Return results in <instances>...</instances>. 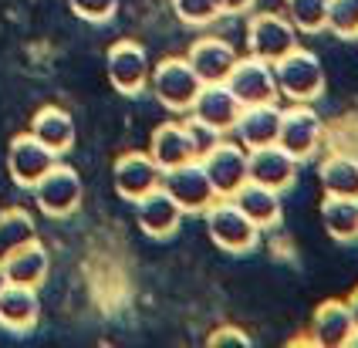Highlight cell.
<instances>
[{
	"instance_id": "1",
	"label": "cell",
	"mask_w": 358,
	"mask_h": 348,
	"mask_svg": "<svg viewBox=\"0 0 358 348\" xmlns=\"http://www.w3.org/2000/svg\"><path fill=\"white\" fill-rule=\"evenodd\" d=\"M274 75H278V92L284 102L315 105L324 95V64L315 51L301 44L294 51H287L280 61H274Z\"/></svg>"
},
{
	"instance_id": "2",
	"label": "cell",
	"mask_w": 358,
	"mask_h": 348,
	"mask_svg": "<svg viewBox=\"0 0 358 348\" xmlns=\"http://www.w3.org/2000/svg\"><path fill=\"white\" fill-rule=\"evenodd\" d=\"M199 88H203V82H199V75L193 71V64L186 61V55H182V58L169 55V58H162V61L152 64L149 92H152V99H156L166 112L189 115Z\"/></svg>"
},
{
	"instance_id": "3",
	"label": "cell",
	"mask_w": 358,
	"mask_h": 348,
	"mask_svg": "<svg viewBox=\"0 0 358 348\" xmlns=\"http://www.w3.org/2000/svg\"><path fill=\"white\" fill-rule=\"evenodd\" d=\"M206 233L223 254H250L260 244V226L240 210L234 200H223L210 206L206 213Z\"/></svg>"
},
{
	"instance_id": "4",
	"label": "cell",
	"mask_w": 358,
	"mask_h": 348,
	"mask_svg": "<svg viewBox=\"0 0 358 348\" xmlns=\"http://www.w3.org/2000/svg\"><path fill=\"white\" fill-rule=\"evenodd\" d=\"M105 71H108V82L112 88L125 95V99H139L149 92V75H152V64H149V51L132 38H122L108 48L105 55Z\"/></svg>"
},
{
	"instance_id": "5",
	"label": "cell",
	"mask_w": 358,
	"mask_h": 348,
	"mask_svg": "<svg viewBox=\"0 0 358 348\" xmlns=\"http://www.w3.org/2000/svg\"><path fill=\"white\" fill-rule=\"evenodd\" d=\"M298 48V27L278 10H250L247 17V55L260 61H280L287 51Z\"/></svg>"
},
{
	"instance_id": "6",
	"label": "cell",
	"mask_w": 358,
	"mask_h": 348,
	"mask_svg": "<svg viewBox=\"0 0 358 348\" xmlns=\"http://www.w3.org/2000/svg\"><path fill=\"white\" fill-rule=\"evenodd\" d=\"M81 200H85V183H81V173L78 169H71L68 163H55L48 173H44V180L34 186V203L44 217H51V220H64V217H71V213H78Z\"/></svg>"
},
{
	"instance_id": "7",
	"label": "cell",
	"mask_w": 358,
	"mask_h": 348,
	"mask_svg": "<svg viewBox=\"0 0 358 348\" xmlns=\"http://www.w3.org/2000/svg\"><path fill=\"white\" fill-rule=\"evenodd\" d=\"M278 145H284L298 163H308L318 156L321 145H324V119L315 112V105L291 102L280 112Z\"/></svg>"
},
{
	"instance_id": "8",
	"label": "cell",
	"mask_w": 358,
	"mask_h": 348,
	"mask_svg": "<svg viewBox=\"0 0 358 348\" xmlns=\"http://www.w3.org/2000/svg\"><path fill=\"white\" fill-rule=\"evenodd\" d=\"M162 189L182 206V213H206V210L220 200L199 159L182 163V166H176V169H166V173H162Z\"/></svg>"
},
{
	"instance_id": "9",
	"label": "cell",
	"mask_w": 358,
	"mask_h": 348,
	"mask_svg": "<svg viewBox=\"0 0 358 348\" xmlns=\"http://www.w3.org/2000/svg\"><path fill=\"white\" fill-rule=\"evenodd\" d=\"M199 163L206 169V176H210V183L217 189V196H223V200H230L240 186L250 180L247 145H240L237 139H220Z\"/></svg>"
},
{
	"instance_id": "10",
	"label": "cell",
	"mask_w": 358,
	"mask_h": 348,
	"mask_svg": "<svg viewBox=\"0 0 358 348\" xmlns=\"http://www.w3.org/2000/svg\"><path fill=\"white\" fill-rule=\"evenodd\" d=\"M227 88L240 99V105H267V102H280L278 92V75H274V64L260 61L254 55L240 58L227 78Z\"/></svg>"
},
{
	"instance_id": "11",
	"label": "cell",
	"mask_w": 358,
	"mask_h": 348,
	"mask_svg": "<svg viewBox=\"0 0 358 348\" xmlns=\"http://www.w3.org/2000/svg\"><path fill=\"white\" fill-rule=\"evenodd\" d=\"M58 159L61 156H55V152L44 143H38L31 132L14 136L10 145H7V173H10V180L17 186H24V189H34V186L44 180V173L58 163Z\"/></svg>"
},
{
	"instance_id": "12",
	"label": "cell",
	"mask_w": 358,
	"mask_h": 348,
	"mask_svg": "<svg viewBox=\"0 0 358 348\" xmlns=\"http://www.w3.org/2000/svg\"><path fill=\"white\" fill-rule=\"evenodd\" d=\"M112 186L122 200L136 203L139 196L162 186V169L149 152H122L112 166Z\"/></svg>"
},
{
	"instance_id": "13",
	"label": "cell",
	"mask_w": 358,
	"mask_h": 348,
	"mask_svg": "<svg viewBox=\"0 0 358 348\" xmlns=\"http://www.w3.org/2000/svg\"><path fill=\"white\" fill-rule=\"evenodd\" d=\"M136 224H139V230L149 237V240H169V237H176L179 224H182V206L162 189V186H156L152 193H145V196H139L136 200Z\"/></svg>"
},
{
	"instance_id": "14",
	"label": "cell",
	"mask_w": 358,
	"mask_h": 348,
	"mask_svg": "<svg viewBox=\"0 0 358 348\" xmlns=\"http://www.w3.org/2000/svg\"><path fill=\"white\" fill-rule=\"evenodd\" d=\"M247 166H250V183L271 186V189H280V193H287L291 186L298 183L301 163L278 143L247 149Z\"/></svg>"
},
{
	"instance_id": "15",
	"label": "cell",
	"mask_w": 358,
	"mask_h": 348,
	"mask_svg": "<svg viewBox=\"0 0 358 348\" xmlns=\"http://www.w3.org/2000/svg\"><path fill=\"white\" fill-rule=\"evenodd\" d=\"M186 61L193 64V71L199 75V82L210 85V82H227L230 71H234V64L240 61V55L227 38L203 34V38H196V41L189 44Z\"/></svg>"
},
{
	"instance_id": "16",
	"label": "cell",
	"mask_w": 358,
	"mask_h": 348,
	"mask_svg": "<svg viewBox=\"0 0 358 348\" xmlns=\"http://www.w3.org/2000/svg\"><path fill=\"white\" fill-rule=\"evenodd\" d=\"M41 321L38 287L0 281V328L10 335H27Z\"/></svg>"
},
{
	"instance_id": "17",
	"label": "cell",
	"mask_w": 358,
	"mask_h": 348,
	"mask_svg": "<svg viewBox=\"0 0 358 348\" xmlns=\"http://www.w3.org/2000/svg\"><path fill=\"white\" fill-rule=\"evenodd\" d=\"M311 342L318 348H348L352 342H358L355 321L348 301H321L311 314Z\"/></svg>"
},
{
	"instance_id": "18",
	"label": "cell",
	"mask_w": 358,
	"mask_h": 348,
	"mask_svg": "<svg viewBox=\"0 0 358 348\" xmlns=\"http://www.w3.org/2000/svg\"><path fill=\"white\" fill-rule=\"evenodd\" d=\"M240 99L227 88V82H210L199 88L196 102H193V108H189V115L193 119H199V122L213 125L217 132H234V125H237L240 119Z\"/></svg>"
},
{
	"instance_id": "19",
	"label": "cell",
	"mask_w": 358,
	"mask_h": 348,
	"mask_svg": "<svg viewBox=\"0 0 358 348\" xmlns=\"http://www.w3.org/2000/svg\"><path fill=\"white\" fill-rule=\"evenodd\" d=\"M280 112H284V108H280L278 102L243 105L237 125H234V139H237L240 145H247V149H260V145L278 143Z\"/></svg>"
},
{
	"instance_id": "20",
	"label": "cell",
	"mask_w": 358,
	"mask_h": 348,
	"mask_svg": "<svg viewBox=\"0 0 358 348\" xmlns=\"http://www.w3.org/2000/svg\"><path fill=\"white\" fill-rule=\"evenodd\" d=\"M149 156L159 163L162 173L196 159V149H193V143H189V132H186L182 115H179V119H169V122H162V125H156L152 143H149Z\"/></svg>"
},
{
	"instance_id": "21",
	"label": "cell",
	"mask_w": 358,
	"mask_h": 348,
	"mask_svg": "<svg viewBox=\"0 0 358 348\" xmlns=\"http://www.w3.org/2000/svg\"><path fill=\"white\" fill-rule=\"evenodd\" d=\"M38 143H44L55 156H68L75 149V119L58 108V105H44L31 115V129H27Z\"/></svg>"
},
{
	"instance_id": "22",
	"label": "cell",
	"mask_w": 358,
	"mask_h": 348,
	"mask_svg": "<svg viewBox=\"0 0 358 348\" xmlns=\"http://www.w3.org/2000/svg\"><path fill=\"white\" fill-rule=\"evenodd\" d=\"M280 196H284L280 189H271V186H260V183H250V180H247L230 200H234V203L260 226V233H264V230H274V226L284 220Z\"/></svg>"
},
{
	"instance_id": "23",
	"label": "cell",
	"mask_w": 358,
	"mask_h": 348,
	"mask_svg": "<svg viewBox=\"0 0 358 348\" xmlns=\"http://www.w3.org/2000/svg\"><path fill=\"white\" fill-rule=\"evenodd\" d=\"M51 274V254L44 250L41 240L14 250L3 264H0V281H14V284L41 287Z\"/></svg>"
},
{
	"instance_id": "24",
	"label": "cell",
	"mask_w": 358,
	"mask_h": 348,
	"mask_svg": "<svg viewBox=\"0 0 358 348\" xmlns=\"http://www.w3.org/2000/svg\"><path fill=\"white\" fill-rule=\"evenodd\" d=\"M318 213H321V226L328 230L331 240H338V244H355L358 240V200L324 193Z\"/></svg>"
},
{
	"instance_id": "25",
	"label": "cell",
	"mask_w": 358,
	"mask_h": 348,
	"mask_svg": "<svg viewBox=\"0 0 358 348\" xmlns=\"http://www.w3.org/2000/svg\"><path fill=\"white\" fill-rule=\"evenodd\" d=\"M318 183L331 196L358 200V156H352V152H328L318 163Z\"/></svg>"
},
{
	"instance_id": "26",
	"label": "cell",
	"mask_w": 358,
	"mask_h": 348,
	"mask_svg": "<svg viewBox=\"0 0 358 348\" xmlns=\"http://www.w3.org/2000/svg\"><path fill=\"white\" fill-rule=\"evenodd\" d=\"M34 240H38V220H34L27 210L10 206V210L0 213V264H3L14 250L34 244Z\"/></svg>"
},
{
	"instance_id": "27",
	"label": "cell",
	"mask_w": 358,
	"mask_h": 348,
	"mask_svg": "<svg viewBox=\"0 0 358 348\" xmlns=\"http://www.w3.org/2000/svg\"><path fill=\"white\" fill-rule=\"evenodd\" d=\"M328 3L331 0H284V14L298 34H321L328 31Z\"/></svg>"
},
{
	"instance_id": "28",
	"label": "cell",
	"mask_w": 358,
	"mask_h": 348,
	"mask_svg": "<svg viewBox=\"0 0 358 348\" xmlns=\"http://www.w3.org/2000/svg\"><path fill=\"white\" fill-rule=\"evenodd\" d=\"M173 14L186 27H206L223 17V0H173Z\"/></svg>"
},
{
	"instance_id": "29",
	"label": "cell",
	"mask_w": 358,
	"mask_h": 348,
	"mask_svg": "<svg viewBox=\"0 0 358 348\" xmlns=\"http://www.w3.org/2000/svg\"><path fill=\"white\" fill-rule=\"evenodd\" d=\"M328 31L341 41L358 38V0H331L328 3Z\"/></svg>"
},
{
	"instance_id": "30",
	"label": "cell",
	"mask_w": 358,
	"mask_h": 348,
	"mask_svg": "<svg viewBox=\"0 0 358 348\" xmlns=\"http://www.w3.org/2000/svg\"><path fill=\"white\" fill-rule=\"evenodd\" d=\"M75 17L88 24H108L119 14V0H68Z\"/></svg>"
},
{
	"instance_id": "31",
	"label": "cell",
	"mask_w": 358,
	"mask_h": 348,
	"mask_svg": "<svg viewBox=\"0 0 358 348\" xmlns=\"http://www.w3.org/2000/svg\"><path fill=\"white\" fill-rule=\"evenodd\" d=\"M182 122H186V132H189V143H193V149H196V159H203V156L223 139V132H217L213 125L199 122V119H193V115H186Z\"/></svg>"
},
{
	"instance_id": "32",
	"label": "cell",
	"mask_w": 358,
	"mask_h": 348,
	"mask_svg": "<svg viewBox=\"0 0 358 348\" xmlns=\"http://www.w3.org/2000/svg\"><path fill=\"white\" fill-rule=\"evenodd\" d=\"M206 345L210 348H223V345L250 348V335H247V331H240V328H234V325H220L217 331H210V335H206Z\"/></svg>"
},
{
	"instance_id": "33",
	"label": "cell",
	"mask_w": 358,
	"mask_h": 348,
	"mask_svg": "<svg viewBox=\"0 0 358 348\" xmlns=\"http://www.w3.org/2000/svg\"><path fill=\"white\" fill-rule=\"evenodd\" d=\"M257 7V0H223V17H240V14H250Z\"/></svg>"
},
{
	"instance_id": "34",
	"label": "cell",
	"mask_w": 358,
	"mask_h": 348,
	"mask_svg": "<svg viewBox=\"0 0 358 348\" xmlns=\"http://www.w3.org/2000/svg\"><path fill=\"white\" fill-rule=\"evenodd\" d=\"M345 301H348V311H352V321H355V331H358V287L345 298Z\"/></svg>"
},
{
	"instance_id": "35",
	"label": "cell",
	"mask_w": 358,
	"mask_h": 348,
	"mask_svg": "<svg viewBox=\"0 0 358 348\" xmlns=\"http://www.w3.org/2000/svg\"><path fill=\"white\" fill-rule=\"evenodd\" d=\"M355 41H358V38H355Z\"/></svg>"
}]
</instances>
